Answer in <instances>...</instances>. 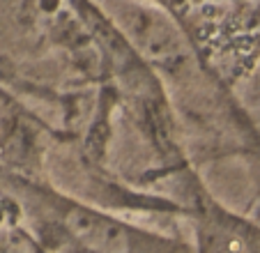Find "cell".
<instances>
[{"mask_svg": "<svg viewBox=\"0 0 260 253\" xmlns=\"http://www.w3.org/2000/svg\"><path fill=\"white\" fill-rule=\"evenodd\" d=\"M205 253H260V226L219 214L207 221Z\"/></svg>", "mask_w": 260, "mask_h": 253, "instance_id": "cell-1", "label": "cell"}]
</instances>
